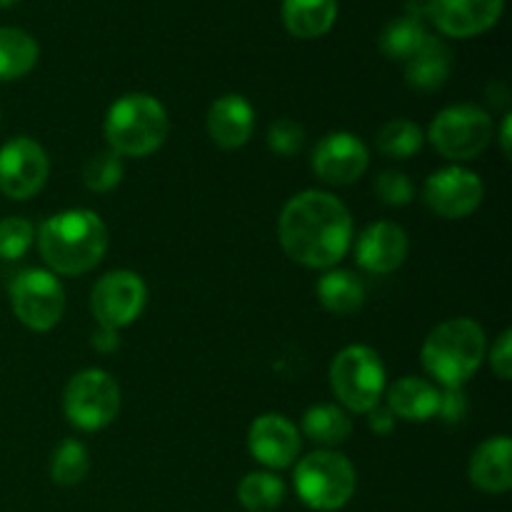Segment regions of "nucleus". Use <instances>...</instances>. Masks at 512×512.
Listing matches in <instances>:
<instances>
[{
  "instance_id": "obj_1",
  "label": "nucleus",
  "mask_w": 512,
  "mask_h": 512,
  "mask_svg": "<svg viewBox=\"0 0 512 512\" xmlns=\"http://www.w3.org/2000/svg\"><path fill=\"white\" fill-rule=\"evenodd\" d=\"M278 238L293 263L330 270L353 245V215L333 193L303 190L285 203L278 218Z\"/></svg>"
},
{
  "instance_id": "obj_2",
  "label": "nucleus",
  "mask_w": 512,
  "mask_h": 512,
  "mask_svg": "<svg viewBox=\"0 0 512 512\" xmlns=\"http://www.w3.org/2000/svg\"><path fill=\"white\" fill-rule=\"evenodd\" d=\"M40 258L55 275H85L108 253V225L85 208L63 210L45 220L35 233Z\"/></svg>"
},
{
  "instance_id": "obj_3",
  "label": "nucleus",
  "mask_w": 512,
  "mask_h": 512,
  "mask_svg": "<svg viewBox=\"0 0 512 512\" xmlns=\"http://www.w3.org/2000/svg\"><path fill=\"white\" fill-rule=\"evenodd\" d=\"M488 353L483 325L473 318H453L435 325L425 338L420 360L430 378L438 380L443 388H463Z\"/></svg>"
},
{
  "instance_id": "obj_4",
  "label": "nucleus",
  "mask_w": 512,
  "mask_h": 512,
  "mask_svg": "<svg viewBox=\"0 0 512 512\" xmlns=\"http://www.w3.org/2000/svg\"><path fill=\"white\" fill-rule=\"evenodd\" d=\"M103 133L120 158H145L168 138V110L153 95L128 93L108 108Z\"/></svg>"
},
{
  "instance_id": "obj_5",
  "label": "nucleus",
  "mask_w": 512,
  "mask_h": 512,
  "mask_svg": "<svg viewBox=\"0 0 512 512\" xmlns=\"http://www.w3.org/2000/svg\"><path fill=\"white\" fill-rule=\"evenodd\" d=\"M295 493L308 508L333 512L345 508L355 495L358 475L353 463L338 450H315L295 465Z\"/></svg>"
},
{
  "instance_id": "obj_6",
  "label": "nucleus",
  "mask_w": 512,
  "mask_h": 512,
  "mask_svg": "<svg viewBox=\"0 0 512 512\" xmlns=\"http://www.w3.org/2000/svg\"><path fill=\"white\" fill-rule=\"evenodd\" d=\"M330 388L340 408L368 415L385 395V365L368 345H348L330 363Z\"/></svg>"
},
{
  "instance_id": "obj_7",
  "label": "nucleus",
  "mask_w": 512,
  "mask_h": 512,
  "mask_svg": "<svg viewBox=\"0 0 512 512\" xmlns=\"http://www.w3.org/2000/svg\"><path fill=\"white\" fill-rule=\"evenodd\" d=\"M433 148L453 163H465L483 153L493 140V118L473 103H458L440 110L428 130Z\"/></svg>"
},
{
  "instance_id": "obj_8",
  "label": "nucleus",
  "mask_w": 512,
  "mask_h": 512,
  "mask_svg": "<svg viewBox=\"0 0 512 512\" xmlns=\"http://www.w3.org/2000/svg\"><path fill=\"white\" fill-rule=\"evenodd\" d=\"M63 410L68 423L85 433L108 428L120 413L118 383L113 375L100 368L80 370L65 385Z\"/></svg>"
},
{
  "instance_id": "obj_9",
  "label": "nucleus",
  "mask_w": 512,
  "mask_h": 512,
  "mask_svg": "<svg viewBox=\"0 0 512 512\" xmlns=\"http://www.w3.org/2000/svg\"><path fill=\"white\" fill-rule=\"evenodd\" d=\"M15 318L35 333H48L65 313V288L58 275L43 268H28L8 288Z\"/></svg>"
},
{
  "instance_id": "obj_10",
  "label": "nucleus",
  "mask_w": 512,
  "mask_h": 512,
  "mask_svg": "<svg viewBox=\"0 0 512 512\" xmlns=\"http://www.w3.org/2000/svg\"><path fill=\"white\" fill-rule=\"evenodd\" d=\"M148 303V285L133 270L105 273L90 293V310L98 328L120 330L135 323Z\"/></svg>"
},
{
  "instance_id": "obj_11",
  "label": "nucleus",
  "mask_w": 512,
  "mask_h": 512,
  "mask_svg": "<svg viewBox=\"0 0 512 512\" xmlns=\"http://www.w3.org/2000/svg\"><path fill=\"white\" fill-rule=\"evenodd\" d=\"M50 173L48 153L28 135L8 140L0 148V193L10 200H28L43 190Z\"/></svg>"
},
{
  "instance_id": "obj_12",
  "label": "nucleus",
  "mask_w": 512,
  "mask_h": 512,
  "mask_svg": "<svg viewBox=\"0 0 512 512\" xmlns=\"http://www.w3.org/2000/svg\"><path fill=\"white\" fill-rule=\"evenodd\" d=\"M485 195V185L478 173L463 165H448L428 175L423 188L425 205L438 218L463 220L480 208Z\"/></svg>"
},
{
  "instance_id": "obj_13",
  "label": "nucleus",
  "mask_w": 512,
  "mask_h": 512,
  "mask_svg": "<svg viewBox=\"0 0 512 512\" xmlns=\"http://www.w3.org/2000/svg\"><path fill=\"white\" fill-rule=\"evenodd\" d=\"M370 153L368 145L355 133H328L313 148V173L325 185H350L360 180L368 170Z\"/></svg>"
},
{
  "instance_id": "obj_14",
  "label": "nucleus",
  "mask_w": 512,
  "mask_h": 512,
  "mask_svg": "<svg viewBox=\"0 0 512 512\" xmlns=\"http://www.w3.org/2000/svg\"><path fill=\"white\" fill-rule=\"evenodd\" d=\"M505 0H425V15L448 38H475L500 20Z\"/></svg>"
},
{
  "instance_id": "obj_15",
  "label": "nucleus",
  "mask_w": 512,
  "mask_h": 512,
  "mask_svg": "<svg viewBox=\"0 0 512 512\" xmlns=\"http://www.w3.org/2000/svg\"><path fill=\"white\" fill-rule=\"evenodd\" d=\"M248 450L265 468H290L300 455V433L285 415L265 413L250 425Z\"/></svg>"
},
{
  "instance_id": "obj_16",
  "label": "nucleus",
  "mask_w": 512,
  "mask_h": 512,
  "mask_svg": "<svg viewBox=\"0 0 512 512\" xmlns=\"http://www.w3.org/2000/svg\"><path fill=\"white\" fill-rule=\"evenodd\" d=\"M410 253L408 233L398 223L378 220L368 225L355 243V260L365 273L388 275L405 263Z\"/></svg>"
},
{
  "instance_id": "obj_17",
  "label": "nucleus",
  "mask_w": 512,
  "mask_h": 512,
  "mask_svg": "<svg viewBox=\"0 0 512 512\" xmlns=\"http://www.w3.org/2000/svg\"><path fill=\"white\" fill-rule=\"evenodd\" d=\"M210 140L223 150H238L253 138L255 110L245 95L228 93L220 95L208 110L205 118Z\"/></svg>"
},
{
  "instance_id": "obj_18",
  "label": "nucleus",
  "mask_w": 512,
  "mask_h": 512,
  "mask_svg": "<svg viewBox=\"0 0 512 512\" xmlns=\"http://www.w3.org/2000/svg\"><path fill=\"white\" fill-rule=\"evenodd\" d=\"M512 440L495 435L483 440L470 455L468 478L478 490L488 495H503L512 488Z\"/></svg>"
},
{
  "instance_id": "obj_19",
  "label": "nucleus",
  "mask_w": 512,
  "mask_h": 512,
  "mask_svg": "<svg viewBox=\"0 0 512 512\" xmlns=\"http://www.w3.org/2000/svg\"><path fill=\"white\" fill-rule=\"evenodd\" d=\"M440 390L430 380L405 375L388 388V408L398 420L408 423H425L438 415Z\"/></svg>"
},
{
  "instance_id": "obj_20",
  "label": "nucleus",
  "mask_w": 512,
  "mask_h": 512,
  "mask_svg": "<svg viewBox=\"0 0 512 512\" xmlns=\"http://www.w3.org/2000/svg\"><path fill=\"white\" fill-rule=\"evenodd\" d=\"M450 68H453L450 48L440 38L428 35L418 53L405 63V80L418 93H435L445 85Z\"/></svg>"
},
{
  "instance_id": "obj_21",
  "label": "nucleus",
  "mask_w": 512,
  "mask_h": 512,
  "mask_svg": "<svg viewBox=\"0 0 512 512\" xmlns=\"http://www.w3.org/2000/svg\"><path fill=\"white\" fill-rule=\"evenodd\" d=\"M338 20V0H283V25L300 40H315Z\"/></svg>"
},
{
  "instance_id": "obj_22",
  "label": "nucleus",
  "mask_w": 512,
  "mask_h": 512,
  "mask_svg": "<svg viewBox=\"0 0 512 512\" xmlns=\"http://www.w3.org/2000/svg\"><path fill=\"white\" fill-rule=\"evenodd\" d=\"M318 300L333 315L358 313L365 303V285L350 270L330 268L318 280Z\"/></svg>"
},
{
  "instance_id": "obj_23",
  "label": "nucleus",
  "mask_w": 512,
  "mask_h": 512,
  "mask_svg": "<svg viewBox=\"0 0 512 512\" xmlns=\"http://www.w3.org/2000/svg\"><path fill=\"white\" fill-rule=\"evenodd\" d=\"M303 433L313 443L333 450L335 445L345 443L350 438V433H353V420H350L348 410L340 408V405L320 403L305 410Z\"/></svg>"
},
{
  "instance_id": "obj_24",
  "label": "nucleus",
  "mask_w": 512,
  "mask_h": 512,
  "mask_svg": "<svg viewBox=\"0 0 512 512\" xmlns=\"http://www.w3.org/2000/svg\"><path fill=\"white\" fill-rule=\"evenodd\" d=\"M38 55L33 35L20 28H0V83L25 78L38 63Z\"/></svg>"
},
{
  "instance_id": "obj_25",
  "label": "nucleus",
  "mask_w": 512,
  "mask_h": 512,
  "mask_svg": "<svg viewBox=\"0 0 512 512\" xmlns=\"http://www.w3.org/2000/svg\"><path fill=\"white\" fill-rule=\"evenodd\" d=\"M428 38V30H425L423 20L418 15H400L393 18L380 33V53L388 60H398V63H408L415 53L420 50V45Z\"/></svg>"
},
{
  "instance_id": "obj_26",
  "label": "nucleus",
  "mask_w": 512,
  "mask_h": 512,
  "mask_svg": "<svg viewBox=\"0 0 512 512\" xmlns=\"http://www.w3.org/2000/svg\"><path fill=\"white\" fill-rule=\"evenodd\" d=\"M238 500L248 512H273L283 505L285 483L273 473H248L238 485Z\"/></svg>"
},
{
  "instance_id": "obj_27",
  "label": "nucleus",
  "mask_w": 512,
  "mask_h": 512,
  "mask_svg": "<svg viewBox=\"0 0 512 512\" xmlns=\"http://www.w3.org/2000/svg\"><path fill=\"white\" fill-rule=\"evenodd\" d=\"M423 143H425L423 130L408 118L388 120V123L378 130V138H375V145H378L380 155L393 160L413 158V155L420 153Z\"/></svg>"
},
{
  "instance_id": "obj_28",
  "label": "nucleus",
  "mask_w": 512,
  "mask_h": 512,
  "mask_svg": "<svg viewBox=\"0 0 512 512\" xmlns=\"http://www.w3.org/2000/svg\"><path fill=\"white\" fill-rule=\"evenodd\" d=\"M90 455L80 440H63L50 458V478L60 488H73L88 475Z\"/></svg>"
},
{
  "instance_id": "obj_29",
  "label": "nucleus",
  "mask_w": 512,
  "mask_h": 512,
  "mask_svg": "<svg viewBox=\"0 0 512 512\" xmlns=\"http://www.w3.org/2000/svg\"><path fill=\"white\" fill-rule=\"evenodd\" d=\"M123 158L113 150H103V153H95L93 158L85 160L83 165V183L85 188L93 190V193H108V190L118 188L120 180H123Z\"/></svg>"
},
{
  "instance_id": "obj_30",
  "label": "nucleus",
  "mask_w": 512,
  "mask_h": 512,
  "mask_svg": "<svg viewBox=\"0 0 512 512\" xmlns=\"http://www.w3.org/2000/svg\"><path fill=\"white\" fill-rule=\"evenodd\" d=\"M35 240V228L30 220L10 215L0 220V260H18L30 250Z\"/></svg>"
},
{
  "instance_id": "obj_31",
  "label": "nucleus",
  "mask_w": 512,
  "mask_h": 512,
  "mask_svg": "<svg viewBox=\"0 0 512 512\" xmlns=\"http://www.w3.org/2000/svg\"><path fill=\"white\" fill-rule=\"evenodd\" d=\"M305 145V130L303 125L295 123L290 118H280L270 125L268 130V148L273 153L290 158V155H298Z\"/></svg>"
},
{
  "instance_id": "obj_32",
  "label": "nucleus",
  "mask_w": 512,
  "mask_h": 512,
  "mask_svg": "<svg viewBox=\"0 0 512 512\" xmlns=\"http://www.w3.org/2000/svg\"><path fill=\"white\" fill-rule=\"evenodd\" d=\"M375 193H378L380 203L393 205V208H400V205H408L415 195L413 180L408 178L400 170H385V173L378 175L375 180Z\"/></svg>"
},
{
  "instance_id": "obj_33",
  "label": "nucleus",
  "mask_w": 512,
  "mask_h": 512,
  "mask_svg": "<svg viewBox=\"0 0 512 512\" xmlns=\"http://www.w3.org/2000/svg\"><path fill=\"white\" fill-rule=\"evenodd\" d=\"M490 365L500 380L512 378V330H503L490 348Z\"/></svg>"
},
{
  "instance_id": "obj_34",
  "label": "nucleus",
  "mask_w": 512,
  "mask_h": 512,
  "mask_svg": "<svg viewBox=\"0 0 512 512\" xmlns=\"http://www.w3.org/2000/svg\"><path fill=\"white\" fill-rule=\"evenodd\" d=\"M468 413V398H465L463 388H443L440 390V405L438 415L445 423H460Z\"/></svg>"
},
{
  "instance_id": "obj_35",
  "label": "nucleus",
  "mask_w": 512,
  "mask_h": 512,
  "mask_svg": "<svg viewBox=\"0 0 512 512\" xmlns=\"http://www.w3.org/2000/svg\"><path fill=\"white\" fill-rule=\"evenodd\" d=\"M395 415L390 413L388 405H378V408H373L368 413V428L373 430L375 435H388L395 430Z\"/></svg>"
},
{
  "instance_id": "obj_36",
  "label": "nucleus",
  "mask_w": 512,
  "mask_h": 512,
  "mask_svg": "<svg viewBox=\"0 0 512 512\" xmlns=\"http://www.w3.org/2000/svg\"><path fill=\"white\" fill-rule=\"evenodd\" d=\"M95 350L100 353H113V350L120 348V338H118V330H108V328H98V333L90 338Z\"/></svg>"
},
{
  "instance_id": "obj_37",
  "label": "nucleus",
  "mask_w": 512,
  "mask_h": 512,
  "mask_svg": "<svg viewBox=\"0 0 512 512\" xmlns=\"http://www.w3.org/2000/svg\"><path fill=\"white\" fill-rule=\"evenodd\" d=\"M510 128H512V115H505L503 118V128H500V148H503L505 158H510Z\"/></svg>"
},
{
  "instance_id": "obj_38",
  "label": "nucleus",
  "mask_w": 512,
  "mask_h": 512,
  "mask_svg": "<svg viewBox=\"0 0 512 512\" xmlns=\"http://www.w3.org/2000/svg\"><path fill=\"white\" fill-rule=\"evenodd\" d=\"M18 0H0V8H10V5H15Z\"/></svg>"
}]
</instances>
